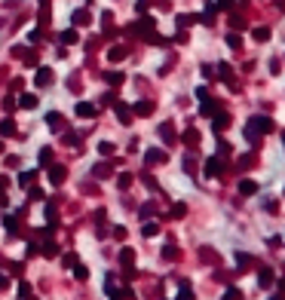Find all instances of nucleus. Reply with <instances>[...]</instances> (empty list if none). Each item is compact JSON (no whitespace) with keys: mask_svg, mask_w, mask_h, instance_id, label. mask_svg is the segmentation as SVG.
<instances>
[{"mask_svg":"<svg viewBox=\"0 0 285 300\" xmlns=\"http://www.w3.org/2000/svg\"><path fill=\"white\" fill-rule=\"evenodd\" d=\"M34 86H37V89H46V86H52V67L37 64V70H34Z\"/></svg>","mask_w":285,"mask_h":300,"instance_id":"f257e3e1","label":"nucleus"},{"mask_svg":"<svg viewBox=\"0 0 285 300\" xmlns=\"http://www.w3.org/2000/svg\"><path fill=\"white\" fill-rule=\"evenodd\" d=\"M114 114H117V120L123 122V126H129L132 122V104H126V101H114Z\"/></svg>","mask_w":285,"mask_h":300,"instance_id":"f03ea898","label":"nucleus"},{"mask_svg":"<svg viewBox=\"0 0 285 300\" xmlns=\"http://www.w3.org/2000/svg\"><path fill=\"white\" fill-rule=\"evenodd\" d=\"M89 25H92V15H89V9H86V6L71 12V28H89Z\"/></svg>","mask_w":285,"mask_h":300,"instance_id":"7ed1b4c3","label":"nucleus"},{"mask_svg":"<svg viewBox=\"0 0 285 300\" xmlns=\"http://www.w3.org/2000/svg\"><path fill=\"white\" fill-rule=\"evenodd\" d=\"M74 114H77L80 120H95L98 108H95L92 101H77V104H74Z\"/></svg>","mask_w":285,"mask_h":300,"instance_id":"20e7f679","label":"nucleus"},{"mask_svg":"<svg viewBox=\"0 0 285 300\" xmlns=\"http://www.w3.org/2000/svg\"><path fill=\"white\" fill-rule=\"evenodd\" d=\"M65 178H68V169H65L62 163H52V166H49V184H52V187H59Z\"/></svg>","mask_w":285,"mask_h":300,"instance_id":"39448f33","label":"nucleus"},{"mask_svg":"<svg viewBox=\"0 0 285 300\" xmlns=\"http://www.w3.org/2000/svg\"><path fill=\"white\" fill-rule=\"evenodd\" d=\"M37 104H40V98L34 95V92H22V95H19V108H22V111H34Z\"/></svg>","mask_w":285,"mask_h":300,"instance_id":"423d86ee","label":"nucleus"},{"mask_svg":"<svg viewBox=\"0 0 285 300\" xmlns=\"http://www.w3.org/2000/svg\"><path fill=\"white\" fill-rule=\"evenodd\" d=\"M59 40H62L65 46H74V43H80V28H68V31H62V34H59Z\"/></svg>","mask_w":285,"mask_h":300,"instance_id":"0eeeda50","label":"nucleus"},{"mask_svg":"<svg viewBox=\"0 0 285 300\" xmlns=\"http://www.w3.org/2000/svg\"><path fill=\"white\" fill-rule=\"evenodd\" d=\"M46 126H49L52 132H59V129H65V117H62L59 111H49V114H46Z\"/></svg>","mask_w":285,"mask_h":300,"instance_id":"6e6552de","label":"nucleus"},{"mask_svg":"<svg viewBox=\"0 0 285 300\" xmlns=\"http://www.w3.org/2000/svg\"><path fill=\"white\" fill-rule=\"evenodd\" d=\"M15 132H19V126H15V120H12V117L0 120V138H12Z\"/></svg>","mask_w":285,"mask_h":300,"instance_id":"1a4fd4ad","label":"nucleus"},{"mask_svg":"<svg viewBox=\"0 0 285 300\" xmlns=\"http://www.w3.org/2000/svg\"><path fill=\"white\" fill-rule=\"evenodd\" d=\"M126 56H129V49L123 46V43H117V46H111V49H108V61H123Z\"/></svg>","mask_w":285,"mask_h":300,"instance_id":"9d476101","label":"nucleus"},{"mask_svg":"<svg viewBox=\"0 0 285 300\" xmlns=\"http://www.w3.org/2000/svg\"><path fill=\"white\" fill-rule=\"evenodd\" d=\"M132 114H138V117H150V114H153V101H135V104H132Z\"/></svg>","mask_w":285,"mask_h":300,"instance_id":"9b49d317","label":"nucleus"},{"mask_svg":"<svg viewBox=\"0 0 285 300\" xmlns=\"http://www.w3.org/2000/svg\"><path fill=\"white\" fill-rule=\"evenodd\" d=\"M144 163H147V166H156V163H166V153L153 147V150H147V153H144Z\"/></svg>","mask_w":285,"mask_h":300,"instance_id":"f8f14e48","label":"nucleus"},{"mask_svg":"<svg viewBox=\"0 0 285 300\" xmlns=\"http://www.w3.org/2000/svg\"><path fill=\"white\" fill-rule=\"evenodd\" d=\"M123 80H126V74H123V70H104V83H111V86H120Z\"/></svg>","mask_w":285,"mask_h":300,"instance_id":"ddd939ff","label":"nucleus"},{"mask_svg":"<svg viewBox=\"0 0 285 300\" xmlns=\"http://www.w3.org/2000/svg\"><path fill=\"white\" fill-rule=\"evenodd\" d=\"M111 172H114V163H98V166L92 169L95 178H111Z\"/></svg>","mask_w":285,"mask_h":300,"instance_id":"4468645a","label":"nucleus"},{"mask_svg":"<svg viewBox=\"0 0 285 300\" xmlns=\"http://www.w3.org/2000/svg\"><path fill=\"white\" fill-rule=\"evenodd\" d=\"M3 227H6L9 236H15V233H19V218H15V215H3Z\"/></svg>","mask_w":285,"mask_h":300,"instance_id":"2eb2a0df","label":"nucleus"},{"mask_svg":"<svg viewBox=\"0 0 285 300\" xmlns=\"http://www.w3.org/2000/svg\"><path fill=\"white\" fill-rule=\"evenodd\" d=\"M40 254H43V257H56V254H59V245L52 242V239H46L43 248H40Z\"/></svg>","mask_w":285,"mask_h":300,"instance_id":"dca6fc26","label":"nucleus"},{"mask_svg":"<svg viewBox=\"0 0 285 300\" xmlns=\"http://www.w3.org/2000/svg\"><path fill=\"white\" fill-rule=\"evenodd\" d=\"M15 108H19V98H15L12 92H9V95H3V111H6V114H12Z\"/></svg>","mask_w":285,"mask_h":300,"instance_id":"f3484780","label":"nucleus"},{"mask_svg":"<svg viewBox=\"0 0 285 300\" xmlns=\"http://www.w3.org/2000/svg\"><path fill=\"white\" fill-rule=\"evenodd\" d=\"M37 163H40V166H52V147H43V150H40Z\"/></svg>","mask_w":285,"mask_h":300,"instance_id":"a211bd4d","label":"nucleus"},{"mask_svg":"<svg viewBox=\"0 0 285 300\" xmlns=\"http://www.w3.org/2000/svg\"><path fill=\"white\" fill-rule=\"evenodd\" d=\"M120 260H123V267H132L135 251H132V248H123V251H120Z\"/></svg>","mask_w":285,"mask_h":300,"instance_id":"6ab92c4d","label":"nucleus"},{"mask_svg":"<svg viewBox=\"0 0 285 300\" xmlns=\"http://www.w3.org/2000/svg\"><path fill=\"white\" fill-rule=\"evenodd\" d=\"M34 178H37V172H22V175H19V187H31Z\"/></svg>","mask_w":285,"mask_h":300,"instance_id":"aec40b11","label":"nucleus"},{"mask_svg":"<svg viewBox=\"0 0 285 300\" xmlns=\"http://www.w3.org/2000/svg\"><path fill=\"white\" fill-rule=\"evenodd\" d=\"M62 144H68V147H77V144H80V138H77V132H65V138H62Z\"/></svg>","mask_w":285,"mask_h":300,"instance_id":"412c9836","label":"nucleus"},{"mask_svg":"<svg viewBox=\"0 0 285 300\" xmlns=\"http://www.w3.org/2000/svg\"><path fill=\"white\" fill-rule=\"evenodd\" d=\"M22 59H25V67H37V61H40V59H37V49H34V52H25Z\"/></svg>","mask_w":285,"mask_h":300,"instance_id":"4be33fe9","label":"nucleus"},{"mask_svg":"<svg viewBox=\"0 0 285 300\" xmlns=\"http://www.w3.org/2000/svg\"><path fill=\"white\" fill-rule=\"evenodd\" d=\"M98 153L101 156H111L114 153V141H98Z\"/></svg>","mask_w":285,"mask_h":300,"instance_id":"5701e85b","label":"nucleus"},{"mask_svg":"<svg viewBox=\"0 0 285 300\" xmlns=\"http://www.w3.org/2000/svg\"><path fill=\"white\" fill-rule=\"evenodd\" d=\"M71 270H74V276H77L80 282H86V279H89V270L83 267V263H74V267H71Z\"/></svg>","mask_w":285,"mask_h":300,"instance_id":"b1692460","label":"nucleus"},{"mask_svg":"<svg viewBox=\"0 0 285 300\" xmlns=\"http://www.w3.org/2000/svg\"><path fill=\"white\" fill-rule=\"evenodd\" d=\"M193 22H197V15H187V12H184V15H178V28H190Z\"/></svg>","mask_w":285,"mask_h":300,"instance_id":"393cba45","label":"nucleus"},{"mask_svg":"<svg viewBox=\"0 0 285 300\" xmlns=\"http://www.w3.org/2000/svg\"><path fill=\"white\" fill-rule=\"evenodd\" d=\"M43 196H46V193H43V190H40V187H34V184H31V187H28V199H37V202H40V199H43Z\"/></svg>","mask_w":285,"mask_h":300,"instance_id":"a878e982","label":"nucleus"},{"mask_svg":"<svg viewBox=\"0 0 285 300\" xmlns=\"http://www.w3.org/2000/svg\"><path fill=\"white\" fill-rule=\"evenodd\" d=\"M218 172H221V163L218 160H209L206 163V175H218Z\"/></svg>","mask_w":285,"mask_h":300,"instance_id":"bb28decb","label":"nucleus"},{"mask_svg":"<svg viewBox=\"0 0 285 300\" xmlns=\"http://www.w3.org/2000/svg\"><path fill=\"white\" fill-rule=\"evenodd\" d=\"M56 218H59V215H56V202H46V221L56 224Z\"/></svg>","mask_w":285,"mask_h":300,"instance_id":"cd10ccee","label":"nucleus"},{"mask_svg":"<svg viewBox=\"0 0 285 300\" xmlns=\"http://www.w3.org/2000/svg\"><path fill=\"white\" fill-rule=\"evenodd\" d=\"M15 294H19V297L25 300V297L31 294V285H28V282H19V288H15Z\"/></svg>","mask_w":285,"mask_h":300,"instance_id":"c85d7f7f","label":"nucleus"},{"mask_svg":"<svg viewBox=\"0 0 285 300\" xmlns=\"http://www.w3.org/2000/svg\"><path fill=\"white\" fill-rule=\"evenodd\" d=\"M74 263H77V254H65V257H62V267H65V270H71Z\"/></svg>","mask_w":285,"mask_h":300,"instance_id":"c756f323","label":"nucleus"},{"mask_svg":"<svg viewBox=\"0 0 285 300\" xmlns=\"http://www.w3.org/2000/svg\"><path fill=\"white\" fill-rule=\"evenodd\" d=\"M117 184H120V190H126V187L132 184V175H120V178H117Z\"/></svg>","mask_w":285,"mask_h":300,"instance_id":"7c9ffc66","label":"nucleus"},{"mask_svg":"<svg viewBox=\"0 0 285 300\" xmlns=\"http://www.w3.org/2000/svg\"><path fill=\"white\" fill-rule=\"evenodd\" d=\"M159 233V224H144V236H156Z\"/></svg>","mask_w":285,"mask_h":300,"instance_id":"2f4dec72","label":"nucleus"},{"mask_svg":"<svg viewBox=\"0 0 285 300\" xmlns=\"http://www.w3.org/2000/svg\"><path fill=\"white\" fill-rule=\"evenodd\" d=\"M114 101H117V92H114V89L101 95V104H114Z\"/></svg>","mask_w":285,"mask_h":300,"instance_id":"473e14b6","label":"nucleus"},{"mask_svg":"<svg viewBox=\"0 0 285 300\" xmlns=\"http://www.w3.org/2000/svg\"><path fill=\"white\" fill-rule=\"evenodd\" d=\"M227 43H230V46H233V49H239V46H242V40L236 37V34H230V37H227Z\"/></svg>","mask_w":285,"mask_h":300,"instance_id":"72a5a7b5","label":"nucleus"},{"mask_svg":"<svg viewBox=\"0 0 285 300\" xmlns=\"http://www.w3.org/2000/svg\"><path fill=\"white\" fill-rule=\"evenodd\" d=\"M28 40H31V43H37V40H40V28H34V31H28Z\"/></svg>","mask_w":285,"mask_h":300,"instance_id":"f704fd0d","label":"nucleus"},{"mask_svg":"<svg viewBox=\"0 0 285 300\" xmlns=\"http://www.w3.org/2000/svg\"><path fill=\"white\" fill-rule=\"evenodd\" d=\"M9 56H12V59H22V56H25V46H12Z\"/></svg>","mask_w":285,"mask_h":300,"instance_id":"c9c22d12","label":"nucleus"},{"mask_svg":"<svg viewBox=\"0 0 285 300\" xmlns=\"http://www.w3.org/2000/svg\"><path fill=\"white\" fill-rule=\"evenodd\" d=\"M0 208H9V193L0 190Z\"/></svg>","mask_w":285,"mask_h":300,"instance_id":"e433bc0d","label":"nucleus"},{"mask_svg":"<svg viewBox=\"0 0 285 300\" xmlns=\"http://www.w3.org/2000/svg\"><path fill=\"white\" fill-rule=\"evenodd\" d=\"M255 37H258V40H267V37H270V31H267V28H258Z\"/></svg>","mask_w":285,"mask_h":300,"instance_id":"4c0bfd02","label":"nucleus"},{"mask_svg":"<svg viewBox=\"0 0 285 300\" xmlns=\"http://www.w3.org/2000/svg\"><path fill=\"white\" fill-rule=\"evenodd\" d=\"M6 288H9V276L0 273V291H6Z\"/></svg>","mask_w":285,"mask_h":300,"instance_id":"58836bf2","label":"nucleus"},{"mask_svg":"<svg viewBox=\"0 0 285 300\" xmlns=\"http://www.w3.org/2000/svg\"><path fill=\"white\" fill-rule=\"evenodd\" d=\"M197 138H200L197 132H187V135H184V141H187V144H197Z\"/></svg>","mask_w":285,"mask_h":300,"instance_id":"ea45409f","label":"nucleus"},{"mask_svg":"<svg viewBox=\"0 0 285 300\" xmlns=\"http://www.w3.org/2000/svg\"><path fill=\"white\" fill-rule=\"evenodd\" d=\"M3 163H6L9 169H15V166H19V156H6V160H3Z\"/></svg>","mask_w":285,"mask_h":300,"instance_id":"a19ab883","label":"nucleus"},{"mask_svg":"<svg viewBox=\"0 0 285 300\" xmlns=\"http://www.w3.org/2000/svg\"><path fill=\"white\" fill-rule=\"evenodd\" d=\"M239 190H242V193H255V184H252V181H245V184H242Z\"/></svg>","mask_w":285,"mask_h":300,"instance_id":"79ce46f5","label":"nucleus"},{"mask_svg":"<svg viewBox=\"0 0 285 300\" xmlns=\"http://www.w3.org/2000/svg\"><path fill=\"white\" fill-rule=\"evenodd\" d=\"M147 6H150V0H138V12H144Z\"/></svg>","mask_w":285,"mask_h":300,"instance_id":"37998d69","label":"nucleus"},{"mask_svg":"<svg viewBox=\"0 0 285 300\" xmlns=\"http://www.w3.org/2000/svg\"><path fill=\"white\" fill-rule=\"evenodd\" d=\"M9 184V178H0V187H6Z\"/></svg>","mask_w":285,"mask_h":300,"instance_id":"c03bdc74","label":"nucleus"},{"mask_svg":"<svg viewBox=\"0 0 285 300\" xmlns=\"http://www.w3.org/2000/svg\"><path fill=\"white\" fill-rule=\"evenodd\" d=\"M0 153H3V138H0Z\"/></svg>","mask_w":285,"mask_h":300,"instance_id":"a18cd8bd","label":"nucleus"}]
</instances>
